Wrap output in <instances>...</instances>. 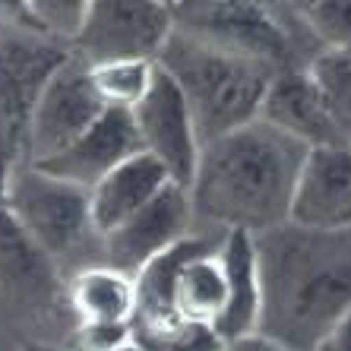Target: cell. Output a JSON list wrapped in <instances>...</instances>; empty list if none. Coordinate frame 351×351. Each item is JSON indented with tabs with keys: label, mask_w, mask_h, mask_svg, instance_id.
Segmentation results:
<instances>
[{
	"label": "cell",
	"mask_w": 351,
	"mask_h": 351,
	"mask_svg": "<svg viewBox=\"0 0 351 351\" xmlns=\"http://www.w3.org/2000/svg\"><path fill=\"white\" fill-rule=\"evenodd\" d=\"M304 156L301 143L260 117L206 143L187 190L193 219L221 228V234H263L285 225Z\"/></svg>",
	"instance_id": "7a4b0ae2"
},
{
	"label": "cell",
	"mask_w": 351,
	"mask_h": 351,
	"mask_svg": "<svg viewBox=\"0 0 351 351\" xmlns=\"http://www.w3.org/2000/svg\"><path fill=\"white\" fill-rule=\"evenodd\" d=\"M219 250V247H215ZM215 250L190 256L174 276V313L193 326H209L219 323L228 304V288H225V272L215 256Z\"/></svg>",
	"instance_id": "ac0fdd59"
},
{
	"label": "cell",
	"mask_w": 351,
	"mask_h": 351,
	"mask_svg": "<svg viewBox=\"0 0 351 351\" xmlns=\"http://www.w3.org/2000/svg\"><path fill=\"white\" fill-rule=\"evenodd\" d=\"M219 351H285L278 342L266 339L263 332H250V335H241V339H231V342H221Z\"/></svg>",
	"instance_id": "d4e9b609"
},
{
	"label": "cell",
	"mask_w": 351,
	"mask_h": 351,
	"mask_svg": "<svg viewBox=\"0 0 351 351\" xmlns=\"http://www.w3.org/2000/svg\"><path fill=\"white\" fill-rule=\"evenodd\" d=\"M348 54H351V51H348Z\"/></svg>",
	"instance_id": "83f0119b"
},
{
	"label": "cell",
	"mask_w": 351,
	"mask_h": 351,
	"mask_svg": "<svg viewBox=\"0 0 351 351\" xmlns=\"http://www.w3.org/2000/svg\"><path fill=\"white\" fill-rule=\"evenodd\" d=\"M105 114V101L98 98L89 76V60L70 51L58 73L41 89L29 123V165L48 162L70 149L98 117Z\"/></svg>",
	"instance_id": "ba28073f"
},
{
	"label": "cell",
	"mask_w": 351,
	"mask_h": 351,
	"mask_svg": "<svg viewBox=\"0 0 351 351\" xmlns=\"http://www.w3.org/2000/svg\"><path fill=\"white\" fill-rule=\"evenodd\" d=\"M178 35L206 48L237 54L282 70H307L323 54L304 29L291 3H250V0H184L171 3Z\"/></svg>",
	"instance_id": "277c9868"
},
{
	"label": "cell",
	"mask_w": 351,
	"mask_h": 351,
	"mask_svg": "<svg viewBox=\"0 0 351 351\" xmlns=\"http://www.w3.org/2000/svg\"><path fill=\"white\" fill-rule=\"evenodd\" d=\"M288 221L311 231L351 228V146L307 149L294 180Z\"/></svg>",
	"instance_id": "7c38bea8"
},
{
	"label": "cell",
	"mask_w": 351,
	"mask_h": 351,
	"mask_svg": "<svg viewBox=\"0 0 351 351\" xmlns=\"http://www.w3.org/2000/svg\"><path fill=\"white\" fill-rule=\"evenodd\" d=\"M291 7L319 51L332 54L351 51V0H307Z\"/></svg>",
	"instance_id": "44dd1931"
},
{
	"label": "cell",
	"mask_w": 351,
	"mask_h": 351,
	"mask_svg": "<svg viewBox=\"0 0 351 351\" xmlns=\"http://www.w3.org/2000/svg\"><path fill=\"white\" fill-rule=\"evenodd\" d=\"M307 73L317 82L319 95H323L329 114H332L335 127H339V136L351 146V54L323 51L307 66Z\"/></svg>",
	"instance_id": "ffe728a7"
},
{
	"label": "cell",
	"mask_w": 351,
	"mask_h": 351,
	"mask_svg": "<svg viewBox=\"0 0 351 351\" xmlns=\"http://www.w3.org/2000/svg\"><path fill=\"white\" fill-rule=\"evenodd\" d=\"M143 152V139H139L133 111H117V108H105V114L92 123L70 149H64L60 156L38 162L51 178L70 180L82 190H92L101 178L114 171L117 165Z\"/></svg>",
	"instance_id": "4fadbf2b"
},
{
	"label": "cell",
	"mask_w": 351,
	"mask_h": 351,
	"mask_svg": "<svg viewBox=\"0 0 351 351\" xmlns=\"http://www.w3.org/2000/svg\"><path fill=\"white\" fill-rule=\"evenodd\" d=\"M260 121L291 136L304 149L348 146L339 136V127H335L326 101H323L317 82L307 70H282L272 76L260 105Z\"/></svg>",
	"instance_id": "5bb4252c"
},
{
	"label": "cell",
	"mask_w": 351,
	"mask_h": 351,
	"mask_svg": "<svg viewBox=\"0 0 351 351\" xmlns=\"http://www.w3.org/2000/svg\"><path fill=\"white\" fill-rule=\"evenodd\" d=\"M266 339L285 351H313L351 313V228L311 231L291 221L254 234Z\"/></svg>",
	"instance_id": "6da1fadb"
},
{
	"label": "cell",
	"mask_w": 351,
	"mask_h": 351,
	"mask_svg": "<svg viewBox=\"0 0 351 351\" xmlns=\"http://www.w3.org/2000/svg\"><path fill=\"white\" fill-rule=\"evenodd\" d=\"M193 221L190 193L178 184H168L152 203L130 215L121 228L101 237V263L136 276L149 260H156L174 244H180L184 237H190Z\"/></svg>",
	"instance_id": "30bf717a"
},
{
	"label": "cell",
	"mask_w": 351,
	"mask_h": 351,
	"mask_svg": "<svg viewBox=\"0 0 351 351\" xmlns=\"http://www.w3.org/2000/svg\"><path fill=\"white\" fill-rule=\"evenodd\" d=\"M168 184H171L168 171L149 152H139L123 165H117L114 171L89 190L95 234L105 237L114 228H121L130 215H136L146 203H152Z\"/></svg>",
	"instance_id": "2e32d148"
},
{
	"label": "cell",
	"mask_w": 351,
	"mask_h": 351,
	"mask_svg": "<svg viewBox=\"0 0 351 351\" xmlns=\"http://www.w3.org/2000/svg\"><path fill=\"white\" fill-rule=\"evenodd\" d=\"M66 45L0 25V199L19 165H29V123L41 89L70 58Z\"/></svg>",
	"instance_id": "8992f818"
},
{
	"label": "cell",
	"mask_w": 351,
	"mask_h": 351,
	"mask_svg": "<svg viewBox=\"0 0 351 351\" xmlns=\"http://www.w3.org/2000/svg\"><path fill=\"white\" fill-rule=\"evenodd\" d=\"M313 351H351V313H345L332 329H329Z\"/></svg>",
	"instance_id": "cb8c5ba5"
},
{
	"label": "cell",
	"mask_w": 351,
	"mask_h": 351,
	"mask_svg": "<svg viewBox=\"0 0 351 351\" xmlns=\"http://www.w3.org/2000/svg\"><path fill=\"white\" fill-rule=\"evenodd\" d=\"M156 64L180 89L203 146L256 121L263 95L276 76L272 66L206 48L178 32L165 41Z\"/></svg>",
	"instance_id": "3957f363"
},
{
	"label": "cell",
	"mask_w": 351,
	"mask_h": 351,
	"mask_svg": "<svg viewBox=\"0 0 351 351\" xmlns=\"http://www.w3.org/2000/svg\"><path fill=\"white\" fill-rule=\"evenodd\" d=\"M133 121H136L139 139H143V152H149L162 165L171 184L190 190L203 143L196 136L193 117H190V108L180 89L162 70L156 73L152 92L133 108Z\"/></svg>",
	"instance_id": "9c48e42d"
},
{
	"label": "cell",
	"mask_w": 351,
	"mask_h": 351,
	"mask_svg": "<svg viewBox=\"0 0 351 351\" xmlns=\"http://www.w3.org/2000/svg\"><path fill=\"white\" fill-rule=\"evenodd\" d=\"M114 351H146V348H143V345H139L136 339H127V342H123V345H117Z\"/></svg>",
	"instance_id": "4316f807"
},
{
	"label": "cell",
	"mask_w": 351,
	"mask_h": 351,
	"mask_svg": "<svg viewBox=\"0 0 351 351\" xmlns=\"http://www.w3.org/2000/svg\"><path fill=\"white\" fill-rule=\"evenodd\" d=\"M0 298L29 319L51 317L66 307V282L60 266L23 234L0 206ZM70 311V307H66Z\"/></svg>",
	"instance_id": "8fae6325"
},
{
	"label": "cell",
	"mask_w": 351,
	"mask_h": 351,
	"mask_svg": "<svg viewBox=\"0 0 351 351\" xmlns=\"http://www.w3.org/2000/svg\"><path fill=\"white\" fill-rule=\"evenodd\" d=\"M225 272V288H228V304L213 332L221 342L241 339V335L256 332L263 311L260 291V263H256V241L247 231H225L215 250Z\"/></svg>",
	"instance_id": "9a60e30c"
},
{
	"label": "cell",
	"mask_w": 351,
	"mask_h": 351,
	"mask_svg": "<svg viewBox=\"0 0 351 351\" xmlns=\"http://www.w3.org/2000/svg\"><path fill=\"white\" fill-rule=\"evenodd\" d=\"M133 339V329L127 323H76L73 332L66 335L64 348L70 351H114Z\"/></svg>",
	"instance_id": "603a6c76"
},
{
	"label": "cell",
	"mask_w": 351,
	"mask_h": 351,
	"mask_svg": "<svg viewBox=\"0 0 351 351\" xmlns=\"http://www.w3.org/2000/svg\"><path fill=\"white\" fill-rule=\"evenodd\" d=\"M171 3L158 0H89V16L73 51L89 64L152 60L171 38Z\"/></svg>",
	"instance_id": "52a82bcc"
},
{
	"label": "cell",
	"mask_w": 351,
	"mask_h": 351,
	"mask_svg": "<svg viewBox=\"0 0 351 351\" xmlns=\"http://www.w3.org/2000/svg\"><path fill=\"white\" fill-rule=\"evenodd\" d=\"M0 206L23 228V234L58 266L70 263L92 241H101L92 225L89 190L51 178L35 165H19L13 171Z\"/></svg>",
	"instance_id": "5b68a950"
},
{
	"label": "cell",
	"mask_w": 351,
	"mask_h": 351,
	"mask_svg": "<svg viewBox=\"0 0 351 351\" xmlns=\"http://www.w3.org/2000/svg\"><path fill=\"white\" fill-rule=\"evenodd\" d=\"M66 307L76 323H133L136 276L105 263L80 266L66 278Z\"/></svg>",
	"instance_id": "e0dca14e"
},
{
	"label": "cell",
	"mask_w": 351,
	"mask_h": 351,
	"mask_svg": "<svg viewBox=\"0 0 351 351\" xmlns=\"http://www.w3.org/2000/svg\"><path fill=\"white\" fill-rule=\"evenodd\" d=\"M158 66L152 60H111V64H89V76L105 108L133 111L152 92Z\"/></svg>",
	"instance_id": "d6986e66"
},
{
	"label": "cell",
	"mask_w": 351,
	"mask_h": 351,
	"mask_svg": "<svg viewBox=\"0 0 351 351\" xmlns=\"http://www.w3.org/2000/svg\"><path fill=\"white\" fill-rule=\"evenodd\" d=\"M19 351H70L64 345H51V342H25Z\"/></svg>",
	"instance_id": "484cf974"
},
{
	"label": "cell",
	"mask_w": 351,
	"mask_h": 351,
	"mask_svg": "<svg viewBox=\"0 0 351 351\" xmlns=\"http://www.w3.org/2000/svg\"><path fill=\"white\" fill-rule=\"evenodd\" d=\"M146 351H219L221 339L209 326H193V323H174L152 332H133Z\"/></svg>",
	"instance_id": "7402d4cb"
}]
</instances>
